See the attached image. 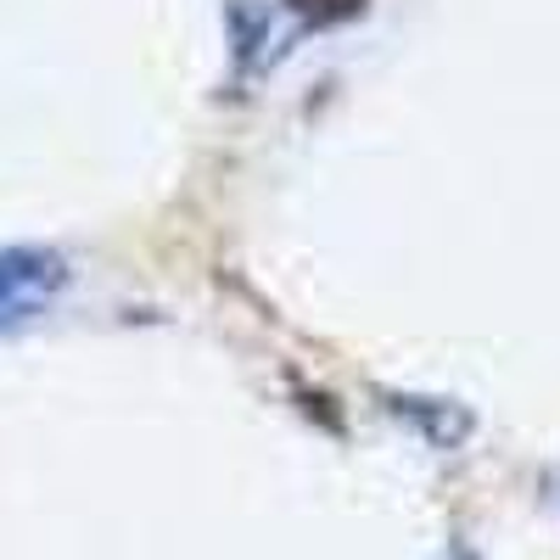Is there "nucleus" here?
<instances>
[{
    "instance_id": "1",
    "label": "nucleus",
    "mask_w": 560,
    "mask_h": 560,
    "mask_svg": "<svg viewBox=\"0 0 560 560\" xmlns=\"http://www.w3.org/2000/svg\"><path fill=\"white\" fill-rule=\"evenodd\" d=\"M68 287V258L51 247H0V331L39 319Z\"/></svg>"
},
{
    "instance_id": "2",
    "label": "nucleus",
    "mask_w": 560,
    "mask_h": 560,
    "mask_svg": "<svg viewBox=\"0 0 560 560\" xmlns=\"http://www.w3.org/2000/svg\"><path fill=\"white\" fill-rule=\"evenodd\" d=\"M287 7H298L303 18H348L359 12V0H287Z\"/></svg>"
}]
</instances>
